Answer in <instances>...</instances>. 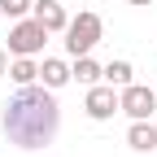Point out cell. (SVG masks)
I'll return each mask as SVG.
<instances>
[{
	"instance_id": "12",
	"label": "cell",
	"mask_w": 157,
	"mask_h": 157,
	"mask_svg": "<svg viewBox=\"0 0 157 157\" xmlns=\"http://www.w3.org/2000/svg\"><path fill=\"white\" fill-rule=\"evenodd\" d=\"M0 13L5 17H26L31 13V0H0Z\"/></svg>"
},
{
	"instance_id": "9",
	"label": "cell",
	"mask_w": 157,
	"mask_h": 157,
	"mask_svg": "<svg viewBox=\"0 0 157 157\" xmlns=\"http://www.w3.org/2000/svg\"><path fill=\"white\" fill-rule=\"evenodd\" d=\"M70 74L78 78V83H87V87H92V83H101V78H105V66H96V61H92V52H87V57H74V70H70Z\"/></svg>"
},
{
	"instance_id": "2",
	"label": "cell",
	"mask_w": 157,
	"mask_h": 157,
	"mask_svg": "<svg viewBox=\"0 0 157 157\" xmlns=\"http://www.w3.org/2000/svg\"><path fill=\"white\" fill-rule=\"evenodd\" d=\"M101 35H105V22L96 13H78L66 22V52L70 57H87L96 44H101Z\"/></svg>"
},
{
	"instance_id": "8",
	"label": "cell",
	"mask_w": 157,
	"mask_h": 157,
	"mask_svg": "<svg viewBox=\"0 0 157 157\" xmlns=\"http://www.w3.org/2000/svg\"><path fill=\"white\" fill-rule=\"evenodd\" d=\"M39 78H44V87H52V92H57V87H66L74 74H70V66L61 61V57H44V66H39Z\"/></svg>"
},
{
	"instance_id": "4",
	"label": "cell",
	"mask_w": 157,
	"mask_h": 157,
	"mask_svg": "<svg viewBox=\"0 0 157 157\" xmlns=\"http://www.w3.org/2000/svg\"><path fill=\"white\" fill-rule=\"evenodd\" d=\"M157 109V87H140V83H127L118 92V113H127L131 122L135 118H153Z\"/></svg>"
},
{
	"instance_id": "3",
	"label": "cell",
	"mask_w": 157,
	"mask_h": 157,
	"mask_svg": "<svg viewBox=\"0 0 157 157\" xmlns=\"http://www.w3.org/2000/svg\"><path fill=\"white\" fill-rule=\"evenodd\" d=\"M44 39H48V31L39 26L35 17H17V26L9 31V52L13 57H35L44 48Z\"/></svg>"
},
{
	"instance_id": "11",
	"label": "cell",
	"mask_w": 157,
	"mask_h": 157,
	"mask_svg": "<svg viewBox=\"0 0 157 157\" xmlns=\"http://www.w3.org/2000/svg\"><path fill=\"white\" fill-rule=\"evenodd\" d=\"M131 74H135V70H131V61H109V66H105V83L127 87V83H131Z\"/></svg>"
},
{
	"instance_id": "1",
	"label": "cell",
	"mask_w": 157,
	"mask_h": 157,
	"mask_svg": "<svg viewBox=\"0 0 157 157\" xmlns=\"http://www.w3.org/2000/svg\"><path fill=\"white\" fill-rule=\"evenodd\" d=\"M57 127H61V109H57V101H52V87L26 83L5 105V135L17 148H44V144H52Z\"/></svg>"
},
{
	"instance_id": "14",
	"label": "cell",
	"mask_w": 157,
	"mask_h": 157,
	"mask_svg": "<svg viewBox=\"0 0 157 157\" xmlns=\"http://www.w3.org/2000/svg\"><path fill=\"white\" fill-rule=\"evenodd\" d=\"M131 5H153V0H131Z\"/></svg>"
},
{
	"instance_id": "6",
	"label": "cell",
	"mask_w": 157,
	"mask_h": 157,
	"mask_svg": "<svg viewBox=\"0 0 157 157\" xmlns=\"http://www.w3.org/2000/svg\"><path fill=\"white\" fill-rule=\"evenodd\" d=\"M35 13V22L39 26H44L48 35H57V31H66V22H70V17H66V5H57V0H39V5H31Z\"/></svg>"
},
{
	"instance_id": "13",
	"label": "cell",
	"mask_w": 157,
	"mask_h": 157,
	"mask_svg": "<svg viewBox=\"0 0 157 157\" xmlns=\"http://www.w3.org/2000/svg\"><path fill=\"white\" fill-rule=\"evenodd\" d=\"M5 70H9V57H5V48H0V78H5Z\"/></svg>"
},
{
	"instance_id": "5",
	"label": "cell",
	"mask_w": 157,
	"mask_h": 157,
	"mask_svg": "<svg viewBox=\"0 0 157 157\" xmlns=\"http://www.w3.org/2000/svg\"><path fill=\"white\" fill-rule=\"evenodd\" d=\"M83 109H87L92 122H105V118H113V113H118V92H113V83H92Z\"/></svg>"
},
{
	"instance_id": "7",
	"label": "cell",
	"mask_w": 157,
	"mask_h": 157,
	"mask_svg": "<svg viewBox=\"0 0 157 157\" xmlns=\"http://www.w3.org/2000/svg\"><path fill=\"white\" fill-rule=\"evenodd\" d=\"M127 144H131L135 153L157 148V127L148 122V118H135V122H131V131H127Z\"/></svg>"
},
{
	"instance_id": "10",
	"label": "cell",
	"mask_w": 157,
	"mask_h": 157,
	"mask_svg": "<svg viewBox=\"0 0 157 157\" xmlns=\"http://www.w3.org/2000/svg\"><path fill=\"white\" fill-rule=\"evenodd\" d=\"M9 78H13L17 87L35 83V78H39V66H35V57H13V66H9Z\"/></svg>"
}]
</instances>
